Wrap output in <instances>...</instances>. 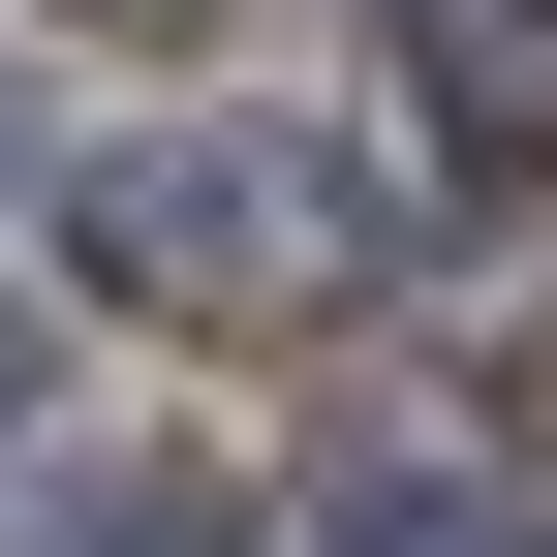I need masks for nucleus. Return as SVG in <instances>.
Instances as JSON below:
<instances>
[{
  "label": "nucleus",
  "mask_w": 557,
  "mask_h": 557,
  "mask_svg": "<svg viewBox=\"0 0 557 557\" xmlns=\"http://www.w3.org/2000/svg\"><path fill=\"white\" fill-rule=\"evenodd\" d=\"M94 248H124V278H248V310H341V278H372V186L278 156V124H186V156L94 186Z\"/></svg>",
  "instance_id": "nucleus-1"
},
{
  "label": "nucleus",
  "mask_w": 557,
  "mask_h": 557,
  "mask_svg": "<svg viewBox=\"0 0 557 557\" xmlns=\"http://www.w3.org/2000/svg\"><path fill=\"white\" fill-rule=\"evenodd\" d=\"M62 557H248V496H218V465H124V496L62 527Z\"/></svg>",
  "instance_id": "nucleus-2"
}]
</instances>
